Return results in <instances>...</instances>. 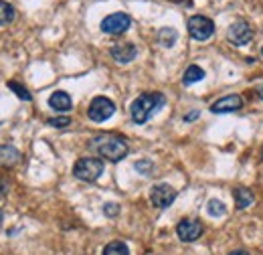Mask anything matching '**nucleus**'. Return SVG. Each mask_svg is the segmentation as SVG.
Segmentation results:
<instances>
[{"instance_id": "1", "label": "nucleus", "mask_w": 263, "mask_h": 255, "mask_svg": "<svg viewBox=\"0 0 263 255\" xmlns=\"http://www.w3.org/2000/svg\"><path fill=\"white\" fill-rule=\"evenodd\" d=\"M89 148L96 150L101 158L109 160V162H120V160L126 158V154H128L126 138L116 136V134H103V136L93 138Z\"/></svg>"}, {"instance_id": "2", "label": "nucleus", "mask_w": 263, "mask_h": 255, "mask_svg": "<svg viewBox=\"0 0 263 255\" xmlns=\"http://www.w3.org/2000/svg\"><path fill=\"white\" fill-rule=\"evenodd\" d=\"M166 103V97L158 92H152V94H142L138 96L130 105V114L132 120L136 124H146L162 105Z\"/></svg>"}, {"instance_id": "3", "label": "nucleus", "mask_w": 263, "mask_h": 255, "mask_svg": "<svg viewBox=\"0 0 263 255\" xmlns=\"http://www.w3.org/2000/svg\"><path fill=\"white\" fill-rule=\"evenodd\" d=\"M103 160L93 158V156H85V158H79L73 166V176L77 180H83V183H96L99 176L103 174Z\"/></svg>"}, {"instance_id": "4", "label": "nucleus", "mask_w": 263, "mask_h": 255, "mask_svg": "<svg viewBox=\"0 0 263 255\" xmlns=\"http://www.w3.org/2000/svg\"><path fill=\"white\" fill-rule=\"evenodd\" d=\"M114 114H116V103L109 97H103V96L93 97L91 103H89V110H87L89 120L91 122H98V124L109 120Z\"/></svg>"}, {"instance_id": "5", "label": "nucleus", "mask_w": 263, "mask_h": 255, "mask_svg": "<svg viewBox=\"0 0 263 255\" xmlns=\"http://www.w3.org/2000/svg\"><path fill=\"white\" fill-rule=\"evenodd\" d=\"M189 32L195 41H206L215 34V23L209 16L195 14V16L189 19Z\"/></svg>"}, {"instance_id": "6", "label": "nucleus", "mask_w": 263, "mask_h": 255, "mask_svg": "<svg viewBox=\"0 0 263 255\" xmlns=\"http://www.w3.org/2000/svg\"><path fill=\"white\" fill-rule=\"evenodd\" d=\"M132 16L126 12H111L101 21V31L105 34H124L130 29Z\"/></svg>"}, {"instance_id": "7", "label": "nucleus", "mask_w": 263, "mask_h": 255, "mask_svg": "<svg viewBox=\"0 0 263 255\" xmlns=\"http://www.w3.org/2000/svg\"><path fill=\"white\" fill-rule=\"evenodd\" d=\"M227 39H229L235 47H245V45L253 39V29H251V25H249L247 21H243V19H241V21H235L229 27V31H227Z\"/></svg>"}, {"instance_id": "8", "label": "nucleus", "mask_w": 263, "mask_h": 255, "mask_svg": "<svg viewBox=\"0 0 263 255\" xmlns=\"http://www.w3.org/2000/svg\"><path fill=\"white\" fill-rule=\"evenodd\" d=\"M176 235H178L180 241L193 243V241L200 239V235H202V223L197 219H182L176 225Z\"/></svg>"}, {"instance_id": "9", "label": "nucleus", "mask_w": 263, "mask_h": 255, "mask_svg": "<svg viewBox=\"0 0 263 255\" xmlns=\"http://www.w3.org/2000/svg\"><path fill=\"white\" fill-rule=\"evenodd\" d=\"M174 198H176V191L166 183L152 187V191H150V201L158 209H168L174 203Z\"/></svg>"}, {"instance_id": "10", "label": "nucleus", "mask_w": 263, "mask_h": 255, "mask_svg": "<svg viewBox=\"0 0 263 255\" xmlns=\"http://www.w3.org/2000/svg\"><path fill=\"white\" fill-rule=\"evenodd\" d=\"M109 55H111V59H114L116 63L128 65L136 59L138 49H136L134 43H118V45H114V47L109 49Z\"/></svg>"}, {"instance_id": "11", "label": "nucleus", "mask_w": 263, "mask_h": 255, "mask_svg": "<svg viewBox=\"0 0 263 255\" xmlns=\"http://www.w3.org/2000/svg\"><path fill=\"white\" fill-rule=\"evenodd\" d=\"M243 107V99L237 94H231L221 99H217L213 105H211V112L213 114H233V112H239Z\"/></svg>"}, {"instance_id": "12", "label": "nucleus", "mask_w": 263, "mask_h": 255, "mask_svg": "<svg viewBox=\"0 0 263 255\" xmlns=\"http://www.w3.org/2000/svg\"><path fill=\"white\" fill-rule=\"evenodd\" d=\"M49 105H51V110H55L59 114H67L73 107V101H71V96L67 92H55L49 97Z\"/></svg>"}, {"instance_id": "13", "label": "nucleus", "mask_w": 263, "mask_h": 255, "mask_svg": "<svg viewBox=\"0 0 263 255\" xmlns=\"http://www.w3.org/2000/svg\"><path fill=\"white\" fill-rule=\"evenodd\" d=\"M18 160H21V152H18L12 144H4V146H0V166L10 168V166L18 164Z\"/></svg>"}, {"instance_id": "14", "label": "nucleus", "mask_w": 263, "mask_h": 255, "mask_svg": "<svg viewBox=\"0 0 263 255\" xmlns=\"http://www.w3.org/2000/svg\"><path fill=\"white\" fill-rule=\"evenodd\" d=\"M233 196H235V205H237L239 211H245V209L253 203V192L249 191V189H243V187L235 189Z\"/></svg>"}, {"instance_id": "15", "label": "nucleus", "mask_w": 263, "mask_h": 255, "mask_svg": "<svg viewBox=\"0 0 263 255\" xmlns=\"http://www.w3.org/2000/svg\"><path fill=\"white\" fill-rule=\"evenodd\" d=\"M16 16V10L10 2L6 0H0V27H8Z\"/></svg>"}, {"instance_id": "16", "label": "nucleus", "mask_w": 263, "mask_h": 255, "mask_svg": "<svg viewBox=\"0 0 263 255\" xmlns=\"http://www.w3.org/2000/svg\"><path fill=\"white\" fill-rule=\"evenodd\" d=\"M200 79H204V71H202L198 65H191V67L184 71V75H182V83H184V85H193V83H197Z\"/></svg>"}, {"instance_id": "17", "label": "nucleus", "mask_w": 263, "mask_h": 255, "mask_svg": "<svg viewBox=\"0 0 263 255\" xmlns=\"http://www.w3.org/2000/svg\"><path fill=\"white\" fill-rule=\"evenodd\" d=\"M176 39H178V32L174 31L172 27H164V29H160L158 31V43L162 45V47H172L174 43H176Z\"/></svg>"}, {"instance_id": "18", "label": "nucleus", "mask_w": 263, "mask_h": 255, "mask_svg": "<svg viewBox=\"0 0 263 255\" xmlns=\"http://www.w3.org/2000/svg\"><path fill=\"white\" fill-rule=\"evenodd\" d=\"M103 255H130V249L124 241H111L103 247Z\"/></svg>"}, {"instance_id": "19", "label": "nucleus", "mask_w": 263, "mask_h": 255, "mask_svg": "<svg viewBox=\"0 0 263 255\" xmlns=\"http://www.w3.org/2000/svg\"><path fill=\"white\" fill-rule=\"evenodd\" d=\"M206 213L211 217H223V215H227V207H225V203H221L217 198H211L209 205H206Z\"/></svg>"}, {"instance_id": "20", "label": "nucleus", "mask_w": 263, "mask_h": 255, "mask_svg": "<svg viewBox=\"0 0 263 255\" xmlns=\"http://www.w3.org/2000/svg\"><path fill=\"white\" fill-rule=\"evenodd\" d=\"M6 85H8V89H12V92L16 94L18 99H23V101H31V99H33V96L29 94V89H27V87H23L21 83H16V81H8Z\"/></svg>"}, {"instance_id": "21", "label": "nucleus", "mask_w": 263, "mask_h": 255, "mask_svg": "<svg viewBox=\"0 0 263 255\" xmlns=\"http://www.w3.org/2000/svg\"><path fill=\"white\" fill-rule=\"evenodd\" d=\"M47 124L53 128H67L71 126V118L69 116H59V118H49Z\"/></svg>"}, {"instance_id": "22", "label": "nucleus", "mask_w": 263, "mask_h": 255, "mask_svg": "<svg viewBox=\"0 0 263 255\" xmlns=\"http://www.w3.org/2000/svg\"><path fill=\"white\" fill-rule=\"evenodd\" d=\"M152 168H154V166H152L150 160H140V162H136V170H140L144 176H148V174L152 172Z\"/></svg>"}, {"instance_id": "23", "label": "nucleus", "mask_w": 263, "mask_h": 255, "mask_svg": "<svg viewBox=\"0 0 263 255\" xmlns=\"http://www.w3.org/2000/svg\"><path fill=\"white\" fill-rule=\"evenodd\" d=\"M103 213H105L107 217H116V215L120 213V207H118L116 203H105V205H103Z\"/></svg>"}, {"instance_id": "24", "label": "nucleus", "mask_w": 263, "mask_h": 255, "mask_svg": "<svg viewBox=\"0 0 263 255\" xmlns=\"http://www.w3.org/2000/svg\"><path fill=\"white\" fill-rule=\"evenodd\" d=\"M198 114H200L198 110H195V112H191V114H186V116H184V122H193V120H197Z\"/></svg>"}, {"instance_id": "25", "label": "nucleus", "mask_w": 263, "mask_h": 255, "mask_svg": "<svg viewBox=\"0 0 263 255\" xmlns=\"http://www.w3.org/2000/svg\"><path fill=\"white\" fill-rule=\"evenodd\" d=\"M255 94H257V97H259V99H263V83H259V85L255 87Z\"/></svg>"}, {"instance_id": "26", "label": "nucleus", "mask_w": 263, "mask_h": 255, "mask_svg": "<svg viewBox=\"0 0 263 255\" xmlns=\"http://www.w3.org/2000/svg\"><path fill=\"white\" fill-rule=\"evenodd\" d=\"M229 255H249L247 251H243V249H239V251H231Z\"/></svg>"}, {"instance_id": "27", "label": "nucleus", "mask_w": 263, "mask_h": 255, "mask_svg": "<svg viewBox=\"0 0 263 255\" xmlns=\"http://www.w3.org/2000/svg\"><path fill=\"white\" fill-rule=\"evenodd\" d=\"M2 217H4V213H2V209H0V223H2Z\"/></svg>"}, {"instance_id": "28", "label": "nucleus", "mask_w": 263, "mask_h": 255, "mask_svg": "<svg viewBox=\"0 0 263 255\" xmlns=\"http://www.w3.org/2000/svg\"><path fill=\"white\" fill-rule=\"evenodd\" d=\"M261 55H263V47H261Z\"/></svg>"}, {"instance_id": "29", "label": "nucleus", "mask_w": 263, "mask_h": 255, "mask_svg": "<svg viewBox=\"0 0 263 255\" xmlns=\"http://www.w3.org/2000/svg\"><path fill=\"white\" fill-rule=\"evenodd\" d=\"M261 156H263V150H261Z\"/></svg>"}]
</instances>
